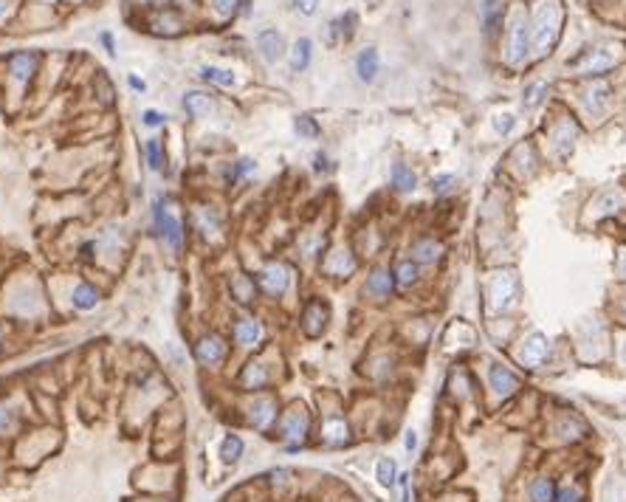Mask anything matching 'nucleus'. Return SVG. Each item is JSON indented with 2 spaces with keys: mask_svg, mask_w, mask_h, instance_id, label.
I'll return each instance as SVG.
<instances>
[{
  "mask_svg": "<svg viewBox=\"0 0 626 502\" xmlns=\"http://www.w3.org/2000/svg\"><path fill=\"white\" fill-rule=\"evenodd\" d=\"M152 226L161 234V240L178 255L183 245V226L169 209H164V198H155V203H152Z\"/></svg>",
  "mask_w": 626,
  "mask_h": 502,
  "instance_id": "obj_1",
  "label": "nucleus"
},
{
  "mask_svg": "<svg viewBox=\"0 0 626 502\" xmlns=\"http://www.w3.org/2000/svg\"><path fill=\"white\" fill-rule=\"evenodd\" d=\"M308 426H311V420H308V412H305L302 406H291V409L282 415V420H280V437L288 443L291 451L302 446V440H305V435H308Z\"/></svg>",
  "mask_w": 626,
  "mask_h": 502,
  "instance_id": "obj_2",
  "label": "nucleus"
},
{
  "mask_svg": "<svg viewBox=\"0 0 626 502\" xmlns=\"http://www.w3.org/2000/svg\"><path fill=\"white\" fill-rule=\"evenodd\" d=\"M291 277H294V271H291L285 263L274 260V263H268V266L257 274V283H260V288H263L266 294L282 297V294L291 288Z\"/></svg>",
  "mask_w": 626,
  "mask_h": 502,
  "instance_id": "obj_3",
  "label": "nucleus"
},
{
  "mask_svg": "<svg viewBox=\"0 0 626 502\" xmlns=\"http://www.w3.org/2000/svg\"><path fill=\"white\" fill-rule=\"evenodd\" d=\"M226 353H229V345H226L223 336H218V333H206V336H200L197 345H195V359H197V364H203V367L221 364V361L226 359Z\"/></svg>",
  "mask_w": 626,
  "mask_h": 502,
  "instance_id": "obj_4",
  "label": "nucleus"
},
{
  "mask_svg": "<svg viewBox=\"0 0 626 502\" xmlns=\"http://www.w3.org/2000/svg\"><path fill=\"white\" fill-rule=\"evenodd\" d=\"M488 302L494 311H508L516 302V280L514 274H497L488 285Z\"/></svg>",
  "mask_w": 626,
  "mask_h": 502,
  "instance_id": "obj_5",
  "label": "nucleus"
},
{
  "mask_svg": "<svg viewBox=\"0 0 626 502\" xmlns=\"http://www.w3.org/2000/svg\"><path fill=\"white\" fill-rule=\"evenodd\" d=\"M232 336H235V342L240 347H257L263 342V336H266V328H263V322L257 316H240L235 322V328H232Z\"/></svg>",
  "mask_w": 626,
  "mask_h": 502,
  "instance_id": "obj_6",
  "label": "nucleus"
},
{
  "mask_svg": "<svg viewBox=\"0 0 626 502\" xmlns=\"http://www.w3.org/2000/svg\"><path fill=\"white\" fill-rule=\"evenodd\" d=\"M327 316H330V311H327V305L322 302V300H311L308 305H305V311H302V328H305V333L308 336H322V330H325V325H327Z\"/></svg>",
  "mask_w": 626,
  "mask_h": 502,
  "instance_id": "obj_7",
  "label": "nucleus"
},
{
  "mask_svg": "<svg viewBox=\"0 0 626 502\" xmlns=\"http://www.w3.org/2000/svg\"><path fill=\"white\" fill-rule=\"evenodd\" d=\"M488 387H491L494 395L502 401V398H508V395L516 392L519 378H516L508 367H502V364H491V367H488Z\"/></svg>",
  "mask_w": 626,
  "mask_h": 502,
  "instance_id": "obj_8",
  "label": "nucleus"
},
{
  "mask_svg": "<svg viewBox=\"0 0 626 502\" xmlns=\"http://www.w3.org/2000/svg\"><path fill=\"white\" fill-rule=\"evenodd\" d=\"M553 4H547V9H542V15H539V20H536V34H533V43H536V49L545 54V49H550L553 46V40H556V34H559V29H556V18H553V9H550Z\"/></svg>",
  "mask_w": 626,
  "mask_h": 502,
  "instance_id": "obj_9",
  "label": "nucleus"
},
{
  "mask_svg": "<svg viewBox=\"0 0 626 502\" xmlns=\"http://www.w3.org/2000/svg\"><path fill=\"white\" fill-rule=\"evenodd\" d=\"M547 353H550L547 339H545L542 333H530L528 342L522 345V353H519V356H522V364H525V367H539V364H545Z\"/></svg>",
  "mask_w": 626,
  "mask_h": 502,
  "instance_id": "obj_10",
  "label": "nucleus"
},
{
  "mask_svg": "<svg viewBox=\"0 0 626 502\" xmlns=\"http://www.w3.org/2000/svg\"><path fill=\"white\" fill-rule=\"evenodd\" d=\"M249 420H252L254 429L266 432L277 420V404L271 398H254L252 406H249Z\"/></svg>",
  "mask_w": 626,
  "mask_h": 502,
  "instance_id": "obj_11",
  "label": "nucleus"
},
{
  "mask_svg": "<svg viewBox=\"0 0 626 502\" xmlns=\"http://www.w3.org/2000/svg\"><path fill=\"white\" fill-rule=\"evenodd\" d=\"M257 49H260V54H263L268 63H277V60H282V54H285V40H282V34H280L277 29H263V32L257 34Z\"/></svg>",
  "mask_w": 626,
  "mask_h": 502,
  "instance_id": "obj_12",
  "label": "nucleus"
},
{
  "mask_svg": "<svg viewBox=\"0 0 626 502\" xmlns=\"http://www.w3.org/2000/svg\"><path fill=\"white\" fill-rule=\"evenodd\" d=\"M441 255H443V245L435 237H421V240H415V245H412V260L417 266H421V263L432 266V263L441 260Z\"/></svg>",
  "mask_w": 626,
  "mask_h": 502,
  "instance_id": "obj_13",
  "label": "nucleus"
},
{
  "mask_svg": "<svg viewBox=\"0 0 626 502\" xmlns=\"http://www.w3.org/2000/svg\"><path fill=\"white\" fill-rule=\"evenodd\" d=\"M353 269H356V257L350 255L347 248H336V251H330L327 260H325V271H327L330 277H347Z\"/></svg>",
  "mask_w": 626,
  "mask_h": 502,
  "instance_id": "obj_14",
  "label": "nucleus"
},
{
  "mask_svg": "<svg viewBox=\"0 0 626 502\" xmlns=\"http://www.w3.org/2000/svg\"><path fill=\"white\" fill-rule=\"evenodd\" d=\"M183 108H186L189 116L203 119V116H209L215 110V99L209 94H203V91H189V94H183Z\"/></svg>",
  "mask_w": 626,
  "mask_h": 502,
  "instance_id": "obj_15",
  "label": "nucleus"
},
{
  "mask_svg": "<svg viewBox=\"0 0 626 502\" xmlns=\"http://www.w3.org/2000/svg\"><path fill=\"white\" fill-rule=\"evenodd\" d=\"M392 288H395V277H392V271H386V269H375V271L367 277V285H364V291L372 294V297H378V300L389 297Z\"/></svg>",
  "mask_w": 626,
  "mask_h": 502,
  "instance_id": "obj_16",
  "label": "nucleus"
},
{
  "mask_svg": "<svg viewBox=\"0 0 626 502\" xmlns=\"http://www.w3.org/2000/svg\"><path fill=\"white\" fill-rule=\"evenodd\" d=\"M268 381H271V373L266 370L263 361L246 364V370H243V375H240V384H243L246 390H254V392H260L263 387H268Z\"/></svg>",
  "mask_w": 626,
  "mask_h": 502,
  "instance_id": "obj_17",
  "label": "nucleus"
},
{
  "mask_svg": "<svg viewBox=\"0 0 626 502\" xmlns=\"http://www.w3.org/2000/svg\"><path fill=\"white\" fill-rule=\"evenodd\" d=\"M37 63H40V57H37L34 51H23V54H15V57L9 60L12 77H15L18 82H29V77H32V74H34V68H37Z\"/></svg>",
  "mask_w": 626,
  "mask_h": 502,
  "instance_id": "obj_18",
  "label": "nucleus"
},
{
  "mask_svg": "<svg viewBox=\"0 0 626 502\" xmlns=\"http://www.w3.org/2000/svg\"><path fill=\"white\" fill-rule=\"evenodd\" d=\"M528 51V32H525V23L516 20L511 26V37H508V63H519Z\"/></svg>",
  "mask_w": 626,
  "mask_h": 502,
  "instance_id": "obj_19",
  "label": "nucleus"
},
{
  "mask_svg": "<svg viewBox=\"0 0 626 502\" xmlns=\"http://www.w3.org/2000/svg\"><path fill=\"white\" fill-rule=\"evenodd\" d=\"M322 440H325L327 446H344V443L350 440L344 418H339V415L327 418V420H325V426H322Z\"/></svg>",
  "mask_w": 626,
  "mask_h": 502,
  "instance_id": "obj_20",
  "label": "nucleus"
},
{
  "mask_svg": "<svg viewBox=\"0 0 626 502\" xmlns=\"http://www.w3.org/2000/svg\"><path fill=\"white\" fill-rule=\"evenodd\" d=\"M356 74L361 82H372L375 74H378V51L375 49H364L358 57H356Z\"/></svg>",
  "mask_w": 626,
  "mask_h": 502,
  "instance_id": "obj_21",
  "label": "nucleus"
},
{
  "mask_svg": "<svg viewBox=\"0 0 626 502\" xmlns=\"http://www.w3.org/2000/svg\"><path fill=\"white\" fill-rule=\"evenodd\" d=\"M71 302H74L77 311H93L99 305V291L93 285H88V283H79L74 288V294H71Z\"/></svg>",
  "mask_w": 626,
  "mask_h": 502,
  "instance_id": "obj_22",
  "label": "nucleus"
},
{
  "mask_svg": "<svg viewBox=\"0 0 626 502\" xmlns=\"http://www.w3.org/2000/svg\"><path fill=\"white\" fill-rule=\"evenodd\" d=\"M389 181H392V186H395L398 192H412V189L417 186V175H415L412 167H406V164H395L392 172H389Z\"/></svg>",
  "mask_w": 626,
  "mask_h": 502,
  "instance_id": "obj_23",
  "label": "nucleus"
},
{
  "mask_svg": "<svg viewBox=\"0 0 626 502\" xmlns=\"http://www.w3.org/2000/svg\"><path fill=\"white\" fill-rule=\"evenodd\" d=\"M417 263L415 260H398L395 263V271H392V277H395V285H400V288H409V285H415L417 283Z\"/></svg>",
  "mask_w": 626,
  "mask_h": 502,
  "instance_id": "obj_24",
  "label": "nucleus"
},
{
  "mask_svg": "<svg viewBox=\"0 0 626 502\" xmlns=\"http://www.w3.org/2000/svg\"><path fill=\"white\" fill-rule=\"evenodd\" d=\"M311 51H313V46H311L308 37L296 40L294 49H291V68H294V71H305V68L311 65Z\"/></svg>",
  "mask_w": 626,
  "mask_h": 502,
  "instance_id": "obj_25",
  "label": "nucleus"
},
{
  "mask_svg": "<svg viewBox=\"0 0 626 502\" xmlns=\"http://www.w3.org/2000/svg\"><path fill=\"white\" fill-rule=\"evenodd\" d=\"M528 494H530V499H533V502H553L556 488H553V482H550L547 477H536V480L530 482Z\"/></svg>",
  "mask_w": 626,
  "mask_h": 502,
  "instance_id": "obj_26",
  "label": "nucleus"
},
{
  "mask_svg": "<svg viewBox=\"0 0 626 502\" xmlns=\"http://www.w3.org/2000/svg\"><path fill=\"white\" fill-rule=\"evenodd\" d=\"M243 449H246V446H243V440H240L237 435H226L223 443H221V457L235 465V463L243 457Z\"/></svg>",
  "mask_w": 626,
  "mask_h": 502,
  "instance_id": "obj_27",
  "label": "nucleus"
},
{
  "mask_svg": "<svg viewBox=\"0 0 626 502\" xmlns=\"http://www.w3.org/2000/svg\"><path fill=\"white\" fill-rule=\"evenodd\" d=\"M200 77H203L206 82H215V85H223V88L235 85V74L226 71V68H218V65H203V68H200Z\"/></svg>",
  "mask_w": 626,
  "mask_h": 502,
  "instance_id": "obj_28",
  "label": "nucleus"
},
{
  "mask_svg": "<svg viewBox=\"0 0 626 502\" xmlns=\"http://www.w3.org/2000/svg\"><path fill=\"white\" fill-rule=\"evenodd\" d=\"M232 294L237 297V302L252 305L254 302V280L252 277H235L232 280Z\"/></svg>",
  "mask_w": 626,
  "mask_h": 502,
  "instance_id": "obj_29",
  "label": "nucleus"
},
{
  "mask_svg": "<svg viewBox=\"0 0 626 502\" xmlns=\"http://www.w3.org/2000/svg\"><path fill=\"white\" fill-rule=\"evenodd\" d=\"M375 477H378V482H381L384 488H389V485L398 480V465H395V460H392V457H381L378 465H375Z\"/></svg>",
  "mask_w": 626,
  "mask_h": 502,
  "instance_id": "obj_30",
  "label": "nucleus"
},
{
  "mask_svg": "<svg viewBox=\"0 0 626 502\" xmlns=\"http://www.w3.org/2000/svg\"><path fill=\"white\" fill-rule=\"evenodd\" d=\"M257 169V164L252 161V158H240L237 164H232L229 169H226V184H237L240 178H246L249 172H254Z\"/></svg>",
  "mask_w": 626,
  "mask_h": 502,
  "instance_id": "obj_31",
  "label": "nucleus"
},
{
  "mask_svg": "<svg viewBox=\"0 0 626 502\" xmlns=\"http://www.w3.org/2000/svg\"><path fill=\"white\" fill-rule=\"evenodd\" d=\"M144 155H147V164H150V169H161V164H164V155H161V141H158V139H150V141L144 144Z\"/></svg>",
  "mask_w": 626,
  "mask_h": 502,
  "instance_id": "obj_32",
  "label": "nucleus"
},
{
  "mask_svg": "<svg viewBox=\"0 0 626 502\" xmlns=\"http://www.w3.org/2000/svg\"><path fill=\"white\" fill-rule=\"evenodd\" d=\"M296 133H299V136H308V139H316V136H319V127H316V122H313L311 116H299V119H296Z\"/></svg>",
  "mask_w": 626,
  "mask_h": 502,
  "instance_id": "obj_33",
  "label": "nucleus"
},
{
  "mask_svg": "<svg viewBox=\"0 0 626 502\" xmlns=\"http://www.w3.org/2000/svg\"><path fill=\"white\" fill-rule=\"evenodd\" d=\"M545 91H547V85H545V82H536V85H530V88L525 91V105H528V108L539 105V102H542V96H545Z\"/></svg>",
  "mask_w": 626,
  "mask_h": 502,
  "instance_id": "obj_34",
  "label": "nucleus"
},
{
  "mask_svg": "<svg viewBox=\"0 0 626 502\" xmlns=\"http://www.w3.org/2000/svg\"><path fill=\"white\" fill-rule=\"evenodd\" d=\"M553 499H556V502H584V499H581V491H578V488H573V485L559 488Z\"/></svg>",
  "mask_w": 626,
  "mask_h": 502,
  "instance_id": "obj_35",
  "label": "nucleus"
},
{
  "mask_svg": "<svg viewBox=\"0 0 626 502\" xmlns=\"http://www.w3.org/2000/svg\"><path fill=\"white\" fill-rule=\"evenodd\" d=\"M452 184H455V175H438V178H432V192L443 195L452 189Z\"/></svg>",
  "mask_w": 626,
  "mask_h": 502,
  "instance_id": "obj_36",
  "label": "nucleus"
},
{
  "mask_svg": "<svg viewBox=\"0 0 626 502\" xmlns=\"http://www.w3.org/2000/svg\"><path fill=\"white\" fill-rule=\"evenodd\" d=\"M294 9L302 12L305 18H311V15H316V9H319V0H294Z\"/></svg>",
  "mask_w": 626,
  "mask_h": 502,
  "instance_id": "obj_37",
  "label": "nucleus"
},
{
  "mask_svg": "<svg viewBox=\"0 0 626 502\" xmlns=\"http://www.w3.org/2000/svg\"><path fill=\"white\" fill-rule=\"evenodd\" d=\"M514 124H516V119L511 116V113H502V116H497V122H494V127H497V133H511L514 130Z\"/></svg>",
  "mask_w": 626,
  "mask_h": 502,
  "instance_id": "obj_38",
  "label": "nucleus"
},
{
  "mask_svg": "<svg viewBox=\"0 0 626 502\" xmlns=\"http://www.w3.org/2000/svg\"><path fill=\"white\" fill-rule=\"evenodd\" d=\"M240 4H246V0H215V6H218L221 15H235Z\"/></svg>",
  "mask_w": 626,
  "mask_h": 502,
  "instance_id": "obj_39",
  "label": "nucleus"
},
{
  "mask_svg": "<svg viewBox=\"0 0 626 502\" xmlns=\"http://www.w3.org/2000/svg\"><path fill=\"white\" fill-rule=\"evenodd\" d=\"M141 119H144V124H147V127H158V124L164 122V116H161L158 110H144V116H141Z\"/></svg>",
  "mask_w": 626,
  "mask_h": 502,
  "instance_id": "obj_40",
  "label": "nucleus"
},
{
  "mask_svg": "<svg viewBox=\"0 0 626 502\" xmlns=\"http://www.w3.org/2000/svg\"><path fill=\"white\" fill-rule=\"evenodd\" d=\"M9 426H12V412H9V406L0 404V432H6Z\"/></svg>",
  "mask_w": 626,
  "mask_h": 502,
  "instance_id": "obj_41",
  "label": "nucleus"
},
{
  "mask_svg": "<svg viewBox=\"0 0 626 502\" xmlns=\"http://www.w3.org/2000/svg\"><path fill=\"white\" fill-rule=\"evenodd\" d=\"M398 480H400V502H409V477L400 474Z\"/></svg>",
  "mask_w": 626,
  "mask_h": 502,
  "instance_id": "obj_42",
  "label": "nucleus"
},
{
  "mask_svg": "<svg viewBox=\"0 0 626 502\" xmlns=\"http://www.w3.org/2000/svg\"><path fill=\"white\" fill-rule=\"evenodd\" d=\"M313 161H316V164H313V169H316V172H325V169H330V167H327V158H325L322 153H319V155H316Z\"/></svg>",
  "mask_w": 626,
  "mask_h": 502,
  "instance_id": "obj_43",
  "label": "nucleus"
},
{
  "mask_svg": "<svg viewBox=\"0 0 626 502\" xmlns=\"http://www.w3.org/2000/svg\"><path fill=\"white\" fill-rule=\"evenodd\" d=\"M618 269H620V274H623V280H626V248L618 251Z\"/></svg>",
  "mask_w": 626,
  "mask_h": 502,
  "instance_id": "obj_44",
  "label": "nucleus"
},
{
  "mask_svg": "<svg viewBox=\"0 0 626 502\" xmlns=\"http://www.w3.org/2000/svg\"><path fill=\"white\" fill-rule=\"evenodd\" d=\"M415 446H417V437H415V432H406V449L412 451Z\"/></svg>",
  "mask_w": 626,
  "mask_h": 502,
  "instance_id": "obj_45",
  "label": "nucleus"
},
{
  "mask_svg": "<svg viewBox=\"0 0 626 502\" xmlns=\"http://www.w3.org/2000/svg\"><path fill=\"white\" fill-rule=\"evenodd\" d=\"M130 88H133V91H144V82L136 79V77H130Z\"/></svg>",
  "mask_w": 626,
  "mask_h": 502,
  "instance_id": "obj_46",
  "label": "nucleus"
},
{
  "mask_svg": "<svg viewBox=\"0 0 626 502\" xmlns=\"http://www.w3.org/2000/svg\"><path fill=\"white\" fill-rule=\"evenodd\" d=\"M102 43H105V46H107V51L113 54V40H110V34H102Z\"/></svg>",
  "mask_w": 626,
  "mask_h": 502,
  "instance_id": "obj_47",
  "label": "nucleus"
},
{
  "mask_svg": "<svg viewBox=\"0 0 626 502\" xmlns=\"http://www.w3.org/2000/svg\"><path fill=\"white\" fill-rule=\"evenodd\" d=\"M620 359H623V364H626V336H623V342H620Z\"/></svg>",
  "mask_w": 626,
  "mask_h": 502,
  "instance_id": "obj_48",
  "label": "nucleus"
},
{
  "mask_svg": "<svg viewBox=\"0 0 626 502\" xmlns=\"http://www.w3.org/2000/svg\"><path fill=\"white\" fill-rule=\"evenodd\" d=\"M6 6H9V0H0V15L6 12Z\"/></svg>",
  "mask_w": 626,
  "mask_h": 502,
  "instance_id": "obj_49",
  "label": "nucleus"
},
{
  "mask_svg": "<svg viewBox=\"0 0 626 502\" xmlns=\"http://www.w3.org/2000/svg\"><path fill=\"white\" fill-rule=\"evenodd\" d=\"M370 4H375V0H370Z\"/></svg>",
  "mask_w": 626,
  "mask_h": 502,
  "instance_id": "obj_50",
  "label": "nucleus"
}]
</instances>
